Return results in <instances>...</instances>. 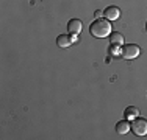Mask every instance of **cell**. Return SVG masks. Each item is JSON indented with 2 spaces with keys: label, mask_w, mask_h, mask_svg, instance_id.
<instances>
[{
  "label": "cell",
  "mask_w": 147,
  "mask_h": 140,
  "mask_svg": "<svg viewBox=\"0 0 147 140\" xmlns=\"http://www.w3.org/2000/svg\"><path fill=\"white\" fill-rule=\"evenodd\" d=\"M103 14H105V19H108L111 22V20L119 19V16H121V9H119L117 6H108V8L103 11Z\"/></svg>",
  "instance_id": "obj_4"
},
{
  "label": "cell",
  "mask_w": 147,
  "mask_h": 140,
  "mask_svg": "<svg viewBox=\"0 0 147 140\" xmlns=\"http://www.w3.org/2000/svg\"><path fill=\"white\" fill-rule=\"evenodd\" d=\"M72 41H74V37H71L69 34H59L58 39H57V44L61 48H67V47H71Z\"/></svg>",
  "instance_id": "obj_5"
},
{
  "label": "cell",
  "mask_w": 147,
  "mask_h": 140,
  "mask_svg": "<svg viewBox=\"0 0 147 140\" xmlns=\"http://www.w3.org/2000/svg\"><path fill=\"white\" fill-rule=\"evenodd\" d=\"M131 131H133V134L138 135V137H144V135H147V120L142 118V117L133 118Z\"/></svg>",
  "instance_id": "obj_2"
},
{
  "label": "cell",
  "mask_w": 147,
  "mask_h": 140,
  "mask_svg": "<svg viewBox=\"0 0 147 140\" xmlns=\"http://www.w3.org/2000/svg\"><path fill=\"white\" fill-rule=\"evenodd\" d=\"M146 28H147V25H146Z\"/></svg>",
  "instance_id": "obj_10"
},
{
  "label": "cell",
  "mask_w": 147,
  "mask_h": 140,
  "mask_svg": "<svg viewBox=\"0 0 147 140\" xmlns=\"http://www.w3.org/2000/svg\"><path fill=\"white\" fill-rule=\"evenodd\" d=\"M89 33L94 37H108L113 31H111V23L108 19H97L91 23L89 27Z\"/></svg>",
  "instance_id": "obj_1"
},
{
  "label": "cell",
  "mask_w": 147,
  "mask_h": 140,
  "mask_svg": "<svg viewBox=\"0 0 147 140\" xmlns=\"http://www.w3.org/2000/svg\"><path fill=\"white\" fill-rule=\"evenodd\" d=\"M110 41H111V44L113 45H122V42H124V36H122L121 33H111L110 34Z\"/></svg>",
  "instance_id": "obj_8"
},
{
  "label": "cell",
  "mask_w": 147,
  "mask_h": 140,
  "mask_svg": "<svg viewBox=\"0 0 147 140\" xmlns=\"http://www.w3.org/2000/svg\"><path fill=\"white\" fill-rule=\"evenodd\" d=\"M138 115H139V109H138V107L128 106L127 109H125V117H127V118H131V120H133V118H136Z\"/></svg>",
  "instance_id": "obj_9"
},
{
  "label": "cell",
  "mask_w": 147,
  "mask_h": 140,
  "mask_svg": "<svg viewBox=\"0 0 147 140\" xmlns=\"http://www.w3.org/2000/svg\"><path fill=\"white\" fill-rule=\"evenodd\" d=\"M130 129H131V123H128L127 120H121L116 125V132H117V134H121V135L122 134H127Z\"/></svg>",
  "instance_id": "obj_7"
},
{
  "label": "cell",
  "mask_w": 147,
  "mask_h": 140,
  "mask_svg": "<svg viewBox=\"0 0 147 140\" xmlns=\"http://www.w3.org/2000/svg\"><path fill=\"white\" fill-rule=\"evenodd\" d=\"M139 51H141V50H139L138 45L127 44V45L122 47L121 55H122V58H124V59H135V58H138V56H139Z\"/></svg>",
  "instance_id": "obj_3"
},
{
  "label": "cell",
  "mask_w": 147,
  "mask_h": 140,
  "mask_svg": "<svg viewBox=\"0 0 147 140\" xmlns=\"http://www.w3.org/2000/svg\"><path fill=\"white\" fill-rule=\"evenodd\" d=\"M67 28H69V33L71 34H78L82 31V20L80 19H72L71 22L67 23Z\"/></svg>",
  "instance_id": "obj_6"
}]
</instances>
